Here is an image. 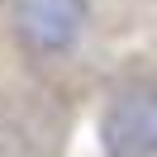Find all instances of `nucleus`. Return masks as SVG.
Returning a JSON list of instances; mask_svg holds the SVG:
<instances>
[{
  "label": "nucleus",
  "mask_w": 157,
  "mask_h": 157,
  "mask_svg": "<svg viewBox=\"0 0 157 157\" xmlns=\"http://www.w3.org/2000/svg\"><path fill=\"white\" fill-rule=\"evenodd\" d=\"M86 0H10V29L38 57H62L86 33Z\"/></svg>",
  "instance_id": "1"
},
{
  "label": "nucleus",
  "mask_w": 157,
  "mask_h": 157,
  "mask_svg": "<svg viewBox=\"0 0 157 157\" xmlns=\"http://www.w3.org/2000/svg\"><path fill=\"white\" fill-rule=\"evenodd\" d=\"M100 147L105 157H157V105L147 86L109 100L100 119Z\"/></svg>",
  "instance_id": "2"
}]
</instances>
